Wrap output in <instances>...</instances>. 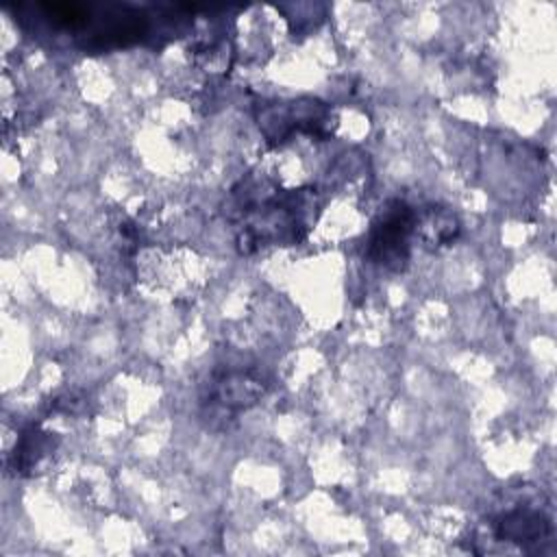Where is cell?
I'll use <instances>...</instances> for the list:
<instances>
[{
  "mask_svg": "<svg viewBox=\"0 0 557 557\" xmlns=\"http://www.w3.org/2000/svg\"><path fill=\"white\" fill-rule=\"evenodd\" d=\"M413 226L416 215L411 207L403 200H392L372 224L368 257L392 272H400L409 259V237Z\"/></svg>",
  "mask_w": 557,
  "mask_h": 557,
  "instance_id": "cell-1",
  "label": "cell"
},
{
  "mask_svg": "<svg viewBox=\"0 0 557 557\" xmlns=\"http://www.w3.org/2000/svg\"><path fill=\"white\" fill-rule=\"evenodd\" d=\"M548 522L537 511H511L503 518L498 535L511 542H533L546 535Z\"/></svg>",
  "mask_w": 557,
  "mask_h": 557,
  "instance_id": "cell-2",
  "label": "cell"
}]
</instances>
